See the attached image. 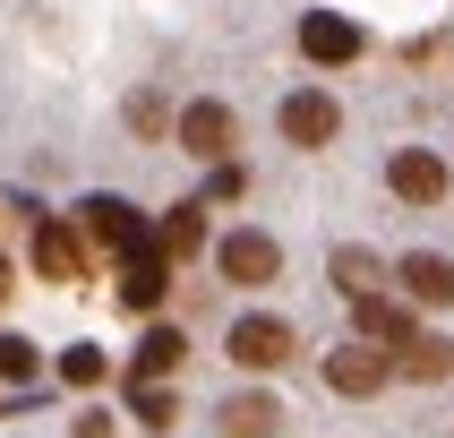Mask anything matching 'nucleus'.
<instances>
[{"mask_svg":"<svg viewBox=\"0 0 454 438\" xmlns=\"http://www.w3.org/2000/svg\"><path fill=\"white\" fill-rule=\"evenodd\" d=\"M77 241H86V250H103V258L154 250V241H146V215H137L129 198H86V206H77Z\"/></svg>","mask_w":454,"mask_h":438,"instance_id":"f257e3e1","label":"nucleus"},{"mask_svg":"<svg viewBox=\"0 0 454 438\" xmlns=\"http://www.w3.org/2000/svg\"><path fill=\"white\" fill-rule=\"evenodd\" d=\"M172 138L198 163H231V138H240V121H231V103H215V95H198V103H180V121H172Z\"/></svg>","mask_w":454,"mask_h":438,"instance_id":"f03ea898","label":"nucleus"},{"mask_svg":"<svg viewBox=\"0 0 454 438\" xmlns=\"http://www.w3.org/2000/svg\"><path fill=\"white\" fill-rule=\"evenodd\" d=\"M240 370H283L292 361V327H283L275 309H249V318H231V344H223Z\"/></svg>","mask_w":454,"mask_h":438,"instance_id":"7ed1b4c3","label":"nucleus"},{"mask_svg":"<svg viewBox=\"0 0 454 438\" xmlns=\"http://www.w3.org/2000/svg\"><path fill=\"white\" fill-rule=\"evenodd\" d=\"M386 378H395V353H386V344H369V335L326 353V386H334V395H378Z\"/></svg>","mask_w":454,"mask_h":438,"instance_id":"20e7f679","label":"nucleus"},{"mask_svg":"<svg viewBox=\"0 0 454 438\" xmlns=\"http://www.w3.org/2000/svg\"><path fill=\"white\" fill-rule=\"evenodd\" d=\"M386 189L403 206H437L446 198V155H429V147H403L395 163H386Z\"/></svg>","mask_w":454,"mask_h":438,"instance_id":"39448f33","label":"nucleus"},{"mask_svg":"<svg viewBox=\"0 0 454 438\" xmlns=\"http://www.w3.org/2000/svg\"><path fill=\"white\" fill-rule=\"evenodd\" d=\"M334 129H343V112H334L326 86H301V95H283V138H292V147H326Z\"/></svg>","mask_w":454,"mask_h":438,"instance_id":"423d86ee","label":"nucleus"},{"mask_svg":"<svg viewBox=\"0 0 454 438\" xmlns=\"http://www.w3.org/2000/svg\"><path fill=\"white\" fill-rule=\"evenodd\" d=\"M215 267H223V283H275L283 275V250L266 241V232H231L223 250H215Z\"/></svg>","mask_w":454,"mask_h":438,"instance_id":"0eeeda50","label":"nucleus"},{"mask_svg":"<svg viewBox=\"0 0 454 438\" xmlns=\"http://www.w3.org/2000/svg\"><path fill=\"white\" fill-rule=\"evenodd\" d=\"M301 52L326 60V69H343V60H360V26L334 18V9H309V18H301Z\"/></svg>","mask_w":454,"mask_h":438,"instance_id":"6e6552de","label":"nucleus"},{"mask_svg":"<svg viewBox=\"0 0 454 438\" xmlns=\"http://www.w3.org/2000/svg\"><path fill=\"white\" fill-rule=\"evenodd\" d=\"M35 275H43V283H77V275H86V241H77V224H35Z\"/></svg>","mask_w":454,"mask_h":438,"instance_id":"1a4fd4ad","label":"nucleus"},{"mask_svg":"<svg viewBox=\"0 0 454 438\" xmlns=\"http://www.w3.org/2000/svg\"><path fill=\"white\" fill-rule=\"evenodd\" d=\"M198 250H206V206H198V198H180L172 215L154 224V258H163V267H189Z\"/></svg>","mask_w":454,"mask_h":438,"instance_id":"9d476101","label":"nucleus"},{"mask_svg":"<svg viewBox=\"0 0 454 438\" xmlns=\"http://www.w3.org/2000/svg\"><path fill=\"white\" fill-rule=\"evenodd\" d=\"M112 292H121V309H137V318H154V309H163V292H172V267H163L154 250H137V258L121 267V283H112Z\"/></svg>","mask_w":454,"mask_h":438,"instance_id":"9b49d317","label":"nucleus"},{"mask_svg":"<svg viewBox=\"0 0 454 438\" xmlns=\"http://www.w3.org/2000/svg\"><path fill=\"white\" fill-rule=\"evenodd\" d=\"M395 283H403L420 309H446L454 301V258H437V250H411L403 267H395Z\"/></svg>","mask_w":454,"mask_h":438,"instance_id":"f8f14e48","label":"nucleus"},{"mask_svg":"<svg viewBox=\"0 0 454 438\" xmlns=\"http://www.w3.org/2000/svg\"><path fill=\"white\" fill-rule=\"evenodd\" d=\"M215 421H223V438H275L283 430V404H275V395H231Z\"/></svg>","mask_w":454,"mask_h":438,"instance_id":"ddd939ff","label":"nucleus"},{"mask_svg":"<svg viewBox=\"0 0 454 438\" xmlns=\"http://www.w3.org/2000/svg\"><path fill=\"white\" fill-rule=\"evenodd\" d=\"M395 370L420 378V386H437V378L454 370V344H446V335H411V344H395Z\"/></svg>","mask_w":454,"mask_h":438,"instance_id":"4468645a","label":"nucleus"},{"mask_svg":"<svg viewBox=\"0 0 454 438\" xmlns=\"http://www.w3.org/2000/svg\"><path fill=\"white\" fill-rule=\"evenodd\" d=\"M352 309H360V335H369V344H411V335H420V327H411V309L386 301V292H369V301H352Z\"/></svg>","mask_w":454,"mask_h":438,"instance_id":"2eb2a0df","label":"nucleus"},{"mask_svg":"<svg viewBox=\"0 0 454 438\" xmlns=\"http://www.w3.org/2000/svg\"><path fill=\"white\" fill-rule=\"evenodd\" d=\"M334 283H343V301H369V292L386 283V267L369 250H334Z\"/></svg>","mask_w":454,"mask_h":438,"instance_id":"dca6fc26","label":"nucleus"},{"mask_svg":"<svg viewBox=\"0 0 454 438\" xmlns=\"http://www.w3.org/2000/svg\"><path fill=\"white\" fill-rule=\"evenodd\" d=\"M180 361H189L180 327H146V344H137V378H163V370H180Z\"/></svg>","mask_w":454,"mask_h":438,"instance_id":"f3484780","label":"nucleus"},{"mask_svg":"<svg viewBox=\"0 0 454 438\" xmlns=\"http://www.w3.org/2000/svg\"><path fill=\"white\" fill-rule=\"evenodd\" d=\"M103 378H112V361H103L95 344H69V353H60V386H77V395H95Z\"/></svg>","mask_w":454,"mask_h":438,"instance_id":"a211bd4d","label":"nucleus"},{"mask_svg":"<svg viewBox=\"0 0 454 438\" xmlns=\"http://www.w3.org/2000/svg\"><path fill=\"white\" fill-rule=\"evenodd\" d=\"M0 378H9V386H35V378H43V353H35L26 335H0Z\"/></svg>","mask_w":454,"mask_h":438,"instance_id":"6ab92c4d","label":"nucleus"},{"mask_svg":"<svg viewBox=\"0 0 454 438\" xmlns=\"http://www.w3.org/2000/svg\"><path fill=\"white\" fill-rule=\"evenodd\" d=\"M137 421H146V430H172V421H180V404L163 395V386H137Z\"/></svg>","mask_w":454,"mask_h":438,"instance_id":"aec40b11","label":"nucleus"},{"mask_svg":"<svg viewBox=\"0 0 454 438\" xmlns=\"http://www.w3.org/2000/svg\"><path fill=\"white\" fill-rule=\"evenodd\" d=\"M129 129H146V138H154V129H172V112H163V95H137V103H129Z\"/></svg>","mask_w":454,"mask_h":438,"instance_id":"412c9836","label":"nucleus"},{"mask_svg":"<svg viewBox=\"0 0 454 438\" xmlns=\"http://www.w3.org/2000/svg\"><path fill=\"white\" fill-rule=\"evenodd\" d=\"M69 430H77V438H121V421H112V412H95V404H86V412H77V421H69Z\"/></svg>","mask_w":454,"mask_h":438,"instance_id":"4be33fe9","label":"nucleus"},{"mask_svg":"<svg viewBox=\"0 0 454 438\" xmlns=\"http://www.w3.org/2000/svg\"><path fill=\"white\" fill-rule=\"evenodd\" d=\"M9 292H18V275H9V258H0V309H9Z\"/></svg>","mask_w":454,"mask_h":438,"instance_id":"5701e85b","label":"nucleus"}]
</instances>
